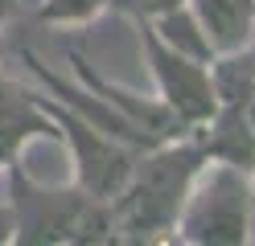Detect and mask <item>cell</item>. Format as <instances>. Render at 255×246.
<instances>
[{
	"instance_id": "obj_1",
	"label": "cell",
	"mask_w": 255,
	"mask_h": 246,
	"mask_svg": "<svg viewBox=\"0 0 255 246\" xmlns=\"http://www.w3.org/2000/svg\"><path fill=\"white\" fill-rule=\"evenodd\" d=\"M206 164V152L194 136H177L165 144H152L136 156L132 176L111 197V230L116 242H173L177 218L185 209V197Z\"/></svg>"
},
{
	"instance_id": "obj_2",
	"label": "cell",
	"mask_w": 255,
	"mask_h": 246,
	"mask_svg": "<svg viewBox=\"0 0 255 246\" xmlns=\"http://www.w3.org/2000/svg\"><path fill=\"white\" fill-rule=\"evenodd\" d=\"M8 205H12V242L17 246H107L111 201L91 197L83 185H37L21 160L8 164Z\"/></svg>"
},
{
	"instance_id": "obj_3",
	"label": "cell",
	"mask_w": 255,
	"mask_h": 246,
	"mask_svg": "<svg viewBox=\"0 0 255 246\" xmlns=\"http://www.w3.org/2000/svg\"><path fill=\"white\" fill-rule=\"evenodd\" d=\"M255 176L227 160H206L185 197L173 242L194 246H243L251 230Z\"/></svg>"
},
{
	"instance_id": "obj_4",
	"label": "cell",
	"mask_w": 255,
	"mask_h": 246,
	"mask_svg": "<svg viewBox=\"0 0 255 246\" xmlns=\"http://www.w3.org/2000/svg\"><path fill=\"white\" fill-rule=\"evenodd\" d=\"M37 103L54 119L58 140L66 144V152H70L74 185H83L91 197L111 201V197L124 189V180L132 176V164L140 156V148L124 144L116 136H107V131H99L95 123H87L83 115H74L70 107H62L54 94H37Z\"/></svg>"
},
{
	"instance_id": "obj_5",
	"label": "cell",
	"mask_w": 255,
	"mask_h": 246,
	"mask_svg": "<svg viewBox=\"0 0 255 246\" xmlns=\"http://www.w3.org/2000/svg\"><path fill=\"white\" fill-rule=\"evenodd\" d=\"M136 33H140L144 62L156 78V98L185 123V131H198L202 123H210L214 111H218V94H214V82H210V62H198V58L181 54V49L165 45L148 21H136Z\"/></svg>"
},
{
	"instance_id": "obj_6",
	"label": "cell",
	"mask_w": 255,
	"mask_h": 246,
	"mask_svg": "<svg viewBox=\"0 0 255 246\" xmlns=\"http://www.w3.org/2000/svg\"><path fill=\"white\" fill-rule=\"evenodd\" d=\"M66 62H70V70H74V78H78V82H87V86L99 94V98H107V103L116 107L124 119H132L140 131H148L152 140H177V136H189L185 123H181L177 115H173V111L161 103V98H144V94H136V90L120 86V82L103 78L99 70H95V62L83 54V49L66 45Z\"/></svg>"
},
{
	"instance_id": "obj_7",
	"label": "cell",
	"mask_w": 255,
	"mask_h": 246,
	"mask_svg": "<svg viewBox=\"0 0 255 246\" xmlns=\"http://www.w3.org/2000/svg\"><path fill=\"white\" fill-rule=\"evenodd\" d=\"M41 136H58L54 119L41 111L33 90H21L4 70H0V168H8L12 160Z\"/></svg>"
},
{
	"instance_id": "obj_8",
	"label": "cell",
	"mask_w": 255,
	"mask_h": 246,
	"mask_svg": "<svg viewBox=\"0 0 255 246\" xmlns=\"http://www.w3.org/2000/svg\"><path fill=\"white\" fill-rule=\"evenodd\" d=\"M189 8L202 21L214 54H231L255 41V0H189Z\"/></svg>"
},
{
	"instance_id": "obj_9",
	"label": "cell",
	"mask_w": 255,
	"mask_h": 246,
	"mask_svg": "<svg viewBox=\"0 0 255 246\" xmlns=\"http://www.w3.org/2000/svg\"><path fill=\"white\" fill-rule=\"evenodd\" d=\"M210 82L218 94V107H251L255 103V41L210 58Z\"/></svg>"
},
{
	"instance_id": "obj_10",
	"label": "cell",
	"mask_w": 255,
	"mask_h": 246,
	"mask_svg": "<svg viewBox=\"0 0 255 246\" xmlns=\"http://www.w3.org/2000/svg\"><path fill=\"white\" fill-rule=\"evenodd\" d=\"M148 25L156 29V37H161L165 45L181 49V54L198 58V62H210V58H214V45H210V37H206L202 21L194 16V8H189V0H185L181 8L161 12V16H156V21H148Z\"/></svg>"
},
{
	"instance_id": "obj_11",
	"label": "cell",
	"mask_w": 255,
	"mask_h": 246,
	"mask_svg": "<svg viewBox=\"0 0 255 246\" xmlns=\"http://www.w3.org/2000/svg\"><path fill=\"white\" fill-rule=\"evenodd\" d=\"M107 8H111V0H41L37 21L54 25V29H74V25H91Z\"/></svg>"
},
{
	"instance_id": "obj_12",
	"label": "cell",
	"mask_w": 255,
	"mask_h": 246,
	"mask_svg": "<svg viewBox=\"0 0 255 246\" xmlns=\"http://www.w3.org/2000/svg\"><path fill=\"white\" fill-rule=\"evenodd\" d=\"M185 0H111V8L124 12V16H132V21H156L161 12L169 8H181Z\"/></svg>"
},
{
	"instance_id": "obj_13",
	"label": "cell",
	"mask_w": 255,
	"mask_h": 246,
	"mask_svg": "<svg viewBox=\"0 0 255 246\" xmlns=\"http://www.w3.org/2000/svg\"><path fill=\"white\" fill-rule=\"evenodd\" d=\"M4 242H12V205L0 201V246Z\"/></svg>"
},
{
	"instance_id": "obj_14",
	"label": "cell",
	"mask_w": 255,
	"mask_h": 246,
	"mask_svg": "<svg viewBox=\"0 0 255 246\" xmlns=\"http://www.w3.org/2000/svg\"><path fill=\"white\" fill-rule=\"evenodd\" d=\"M17 12H21V0H0V29H4Z\"/></svg>"
},
{
	"instance_id": "obj_15",
	"label": "cell",
	"mask_w": 255,
	"mask_h": 246,
	"mask_svg": "<svg viewBox=\"0 0 255 246\" xmlns=\"http://www.w3.org/2000/svg\"><path fill=\"white\" fill-rule=\"evenodd\" d=\"M247 242H255V201H251V230H247Z\"/></svg>"
},
{
	"instance_id": "obj_16",
	"label": "cell",
	"mask_w": 255,
	"mask_h": 246,
	"mask_svg": "<svg viewBox=\"0 0 255 246\" xmlns=\"http://www.w3.org/2000/svg\"><path fill=\"white\" fill-rule=\"evenodd\" d=\"M247 119H251V127H255V103H251V107H247Z\"/></svg>"
}]
</instances>
